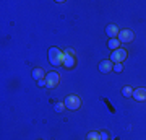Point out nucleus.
I'll use <instances>...</instances> for the list:
<instances>
[{"label":"nucleus","mask_w":146,"mask_h":140,"mask_svg":"<svg viewBox=\"0 0 146 140\" xmlns=\"http://www.w3.org/2000/svg\"><path fill=\"white\" fill-rule=\"evenodd\" d=\"M114 72H117V73L123 72V64H114Z\"/></svg>","instance_id":"15"},{"label":"nucleus","mask_w":146,"mask_h":140,"mask_svg":"<svg viewBox=\"0 0 146 140\" xmlns=\"http://www.w3.org/2000/svg\"><path fill=\"white\" fill-rule=\"evenodd\" d=\"M63 104L70 111H76V109L81 108V98L76 96V94H68L67 98H65V101H63Z\"/></svg>","instance_id":"2"},{"label":"nucleus","mask_w":146,"mask_h":140,"mask_svg":"<svg viewBox=\"0 0 146 140\" xmlns=\"http://www.w3.org/2000/svg\"><path fill=\"white\" fill-rule=\"evenodd\" d=\"M63 56H65V52H62L58 47H50L49 49V64L54 65V67H58V65H62L63 64Z\"/></svg>","instance_id":"1"},{"label":"nucleus","mask_w":146,"mask_h":140,"mask_svg":"<svg viewBox=\"0 0 146 140\" xmlns=\"http://www.w3.org/2000/svg\"><path fill=\"white\" fill-rule=\"evenodd\" d=\"M101 140H109V134L107 132H101Z\"/></svg>","instance_id":"16"},{"label":"nucleus","mask_w":146,"mask_h":140,"mask_svg":"<svg viewBox=\"0 0 146 140\" xmlns=\"http://www.w3.org/2000/svg\"><path fill=\"white\" fill-rule=\"evenodd\" d=\"M112 70H114V62L110 59L109 60L106 59V60H101L99 62V72L101 73H110Z\"/></svg>","instance_id":"7"},{"label":"nucleus","mask_w":146,"mask_h":140,"mask_svg":"<svg viewBox=\"0 0 146 140\" xmlns=\"http://www.w3.org/2000/svg\"><path fill=\"white\" fill-rule=\"evenodd\" d=\"M120 42H123V44H128L135 39V33L131 31V29H120L119 33V38H117Z\"/></svg>","instance_id":"5"},{"label":"nucleus","mask_w":146,"mask_h":140,"mask_svg":"<svg viewBox=\"0 0 146 140\" xmlns=\"http://www.w3.org/2000/svg\"><path fill=\"white\" fill-rule=\"evenodd\" d=\"M37 85H39V86H47V83H46V78H44V80H39V82H37Z\"/></svg>","instance_id":"17"},{"label":"nucleus","mask_w":146,"mask_h":140,"mask_svg":"<svg viewBox=\"0 0 146 140\" xmlns=\"http://www.w3.org/2000/svg\"><path fill=\"white\" fill-rule=\"evenodd\" d=\"M127 56H128L127 49L120 47V49H117V51H112V54H110V60H112L114 64H122V62H125Z\"/></svg>","instance_id":"3"},{"label":"nucleus","mask_w":146,"mask_h":140,"mask_svg":"<svg viewBox=\"0 0 146 140\" xmlns=\"http://www.w3.org/2000/svg\"><path fill=\"white\" fill-rule=\"evenodd\" d=\"M86 140H101V132H96V130L89 132L88 137H86Z\"/></svg>","instance_id":"13"},{"label":"nucleus","mask_w":146,"mask_h":140,"mask_svg":"<svg viewBox=\"0 0 146 140\" xmlns=\"http://www.w3.org/2000/svg\"><path fill=\"white\" fill-rule=\"evenodd\" d=\"M63 67L67 68V70H70V68H73L75 65H76V59H75V54H70L68 51H65V56H63Z\"/></svg>","instance_id":"6"},{"label":"nucleus","mask_w":146,"mask_h":140,"mask_svg":"<svg viewBox=\"0 0 146 140\" xmlns=\"http://www.w3.org/2000/svg\"><path fill=\"white\" fill-rule=\"evenodd\" d=\"M120 44H122V42H120L119 39L115 38V39H109V42H107V47H109V49H112V51H117V49H120Z\"/></svg>","instance_id":"11"},{"label":"nucleus","mask_w":146,"mask_h":140,"mask_svg":"<svg viewBox=\"0 0 146 140\" xmlns=\"http://www.w3.org/2000/svg\"><path fill=\"white\" fill-rule=\"evenodd\" d=\"M119 33H120V29H119V26L117 25H109L107 28H106V34L110 38V39H115V38H119Z\"/></svg>","instance_id":"9"},{"label":"nucleus","mask_w":146,"mask_h":140,"mask_svg":"<svg viewBox=\"0 0 146 140\" xmlns=\"http://www.w3.org/2000/svg\"><path fill=\"white\" fill-rule=\"evenodd\" d=\"M31 75H33V78H34L36 82H39V80H44V78H46V75H47V73L44 72V68H41V67H36V68H33Z\"/></svg>","instance_id":"10"},{"label":"nucleus","mask_w":146,"mask_h":140,"mask_svg":"<svg viewBox=\"0 0 146 140\" xmlns=\"http://www.w3.org/2000/svg\"><path fill=\"white\" fill-rule=\"evenodd\" d=\"M46 83H47L46 88H49V90L55 88L58 83H60V75H58L57 72H50V73H47V75H46Z\"/></svg>","instance_id":"4"},{"label":"nucleus","mask_w":146,"mask_h":140,"mask_svg":"<svg viewBox=\"0 0 146 140\" xmlns=\"http://www.w3.org/2000/svg\"><path fill=\"white\" fill-rule=\"evenodd\" d=\"M122 94H123L125 98H133V86H130V85H125V86L122 88Z\"/></svg>","instance_id":"12"},{"label":"nucleus","mask_w":146,"mask_h":140,"mask_svg":"<svg viewBox=\"0 0 146 140\" xmlns=\"http://www.w3.org/2000/svg\"><path fill=\"white\" fill-rule=\"evenodd\" d=\"M54 109H55L57 113H62L63 109H67V108H65V104H63V103H55V104H54Z\"/></svg>","instance_id":"14"},{"label":"nucleus","mask_w":146,"mask_h":140,"mask_svg":"<svg viewBox=\"0 0 146 140\" xmlns=\"http://www.w3.org/2000/svg\"><path fill=\"white\" fill-rule=\"evenodd\" d=\"M133 98L135 101H146V88L145 86H140V88H135L133 90Z\"/></svg>","instance_id":"8"}]
</instances>
